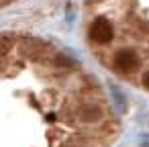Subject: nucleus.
I'll list each match as a JSON object with an SVG mask.
<instances>
[{
  "label": "nucleus",
  "mask_w": 149,
  "mask_h": 147,
  "mask_svg": "<svg viewBox=\"0 0 149 147\" xmlns=\"http://www.w3.org/2000/svg\"><path fill=\"white\" fill-rule=\"evenodd\" d=\"M90 37H92V41H96V43H100V45L110 43V41H112V37H114V31H112L110 21H106V19H102V17H98V19L90 25Z\"/></svg>",
  "instance_id": "nucleus-1"
},
{
  "label": "nucleus",
  "mask_w": 149,
  "mask_h": 147,
  "mask_svg": "<svg viewBox=\"0 0 149 147\" xmlns=\"http://www.w3.org/2000/svg\"><path fill=\"white\" fill-rule=\"evenodd\" d=\"M114 65L120 72H135L139 68V55L133 49H120L114 55Z\"/></svg>",
  "instance_id": "nucleus-2"
},
{
  "label": "nucleus",
  "mask_w": 149,
  "mask_h": 147,
  "mask_svg": "<svg viewBox=\"0 0 149 147\" xmlns=\"http://www.w3.org/2000/svg\"><path fill=\"white\" fill-rule=\"evenodd\" d=\"M143 84H145V86H147V88H149V72H147V74H145V76H143Z\"/></svg>",
  "instance_id": "nucleus-4"
},
{
  "label": "nucleus",
  "mask_w": 149,
  "mask_h": 147,
  "mask_svg": "<svg viewBox=\"0 0 149 147\" xmlns=\"http://www.w3.org/2000/svg\"><path fill=\"white\" fill-rule=\"evenodd\" d=\"M80 114H82V118H84V121H98L100 110H98V108H82V110H80Z\"/></svg>",
  "instance_id": "nucleus-3"
}]
</instances>
